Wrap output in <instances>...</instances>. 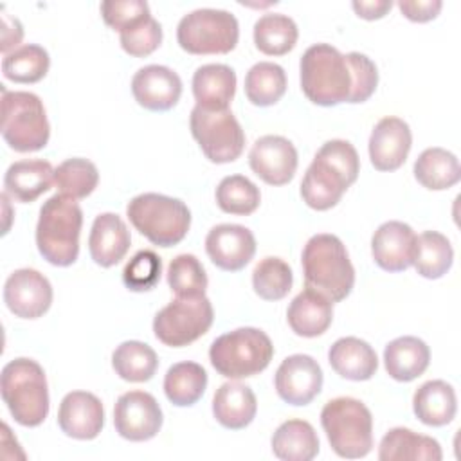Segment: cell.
<instances>
[{"label":"cell","mask_w":461,"mask_h":461,"mask_svg":"<svg viewBox=\"0 0 461 461\" xmlns=\"http://www.w3.org/2000/svg\"><path fill=\"white\" fill-rule=\"evenodd\" d=\"M304 283L331 303L346 299L355 285V268L344 243L335 234L312 236L301 256Z\"/></svg>","instance_id":"obj_1"},{"label":"cell","mask_w":461,"mask_h":461,"mask_svg":"<svg viewBox=\"0 0 461 461\" xmlns=\"http://www.w3.org/2000/svg\"><path fill=\"white\" fill-rule=\"evenodd\" d=\"M301 88L319 106L348 103L353 92V72L348 56L330 43H315L299 63Z\"/></svg>","instance_id":"obj_2"},{"label":"cell","mask_w":461,"mask_h":461,"mask_svg":"<svg viewBox=\"0 0 461 461\" xmlns=\"http://www.w3.org/2000/svg\"><path fill=\"white\" fill-rule=\"evenodd\" d=\"M83 211L65 194L43 202L36 225V247L43 259L56 267H70L79 256Z\"/></svg>","instance_id":"obj_3"},{"label":"cell","mask_w":461,"mask_h":461,"mask_svg":"<svg viewBox=\"0 0 461 461\" xmlns=\"http://www.w3.org/2000/svg\"><path fill=\"white\" fill-rule=\"evenodd\" d=\"M2 400L16 423L38 427L49 414V385L43 367L32 358L7 362L0 376Z\"/></svg>","instance_id":"obj_4"},{"label":"cell","mask_w":461,"mask_h":461,"mask_svg":"<svg viewBox=\"0 0 461 461\" xmlns=\"http://www.w3.org/2000/svg\"><path fill=\"white\" fill-rule=\"evenodd\" d=\"M321 425L333 452L346 459H358L373 448V416L357 398L339 396L321 411Z\"/></svg>","instance_id":"obj_5"},{"label":"cell","mask_w":461,"mask_h":461,"mask_svg":"<svg viewBox=\"0 0 461 461\" xmlns=\"http://www.w3.org/2000/svg\"><path fill=\"white\" fill-rule=\"evenodd\" d=\"M131 225L153 245L173 247L180 243L191 225L189 207L173 196L142 193L126 205Z\"/></svg>","instance_id":"obj_6"},{"label":"cell","mask_w":461,"mask_h":461,"mask_svg":"<svg viewBox=\"0 0 461 461\" xmlns=\"http://www.w3.org/2000/svg\"><path fill=\"white\" fill-rule=\"evenodd\" d=\"M274 346L270 337L258 328H238L220 335L209 348L212 367L225 378H249L270 364Z\"/></svg>","instance_id":"obj_7"},{"label":"cell","mask_w":461,"mask_h":461,"mask_svg":"<svg viewBox=\"0 0 461 461\" xmlns=\"http://www.w3.org/2000/svg\"><path fill=\"white\" fill-rule=\"evenodd\" d=\"M2 137L20 153L47 146L50 126L41 99L32 92L5 90L2 86Z\"/></svg>","instance_id":"obj_8"},{"label":"cell","mask_w":461,"mask_h":461,"mask_svg":"<svg viewBox=\"0 0 461 461\" xmlns=\"http://www.w3.org/2000/svg\"><path fill=\"white\" fill-rule=\"evenodd\" d=\"M238 38V20L225 9H194L176 27V41L189 54H227L234 50Z\"/></svg>","instance_id":"obj_9"},{"label":"cell","mask_w":461,"mask_h":461,"mask_svg":"<svg viewBox=\"0 0 461 461\" xmlns=\"http://www.w3.org/2000/svg\"><path fill=\"white\" fill-rule=\"evenodd\" d=\"M189 126L202 153L211 162H234L243 153L245 131L229 108L207 110L194 104L191 110Z\"/></svg>","instance_id":"obj_10"},{"label":"cell","mask_w":461,"mask_h":461,"mask_svg":"<svg viewBox=\"0 0 461 461\" xmlns=\"http://www.w3.org/2000/svg\"><path fill=\"white\" fill-rule=\"evenodd\" d=\"M214 321L212 304L205 295L175 297L153 319L155 337L171 348H184L205 335Z\"/></svg>","instance_id":"obj_11"},{"label":"cell","mask_w":461,"mask_h":461,"mask_svg":"<svg viewBox=\"0 0 461 461\" xmlns=\"http://www.w3.org/2000/svg\"><path fill=\"white\" fill-rule=\"evenodd\" d=\"M113 425L117 434L128 441H148L162 427V409L153 394L128 391L115 402Z\"/></svg>","instance_id":"obj_12"},{"label":"cell","mask_w":461,"mask_h":461,"mask_svg":"<svg viewBox=\"0 0 461 461\" xmlns=\"http://www.w3.org/2000/svg\"><path fill=\"white\" fill-rule=\"evenodd\" d=\"M322 369L310 355L286 357L274 376L279 398L290 405H308L322 389Z\"/></svg>","instance_id":"obj_13"},{"label":"cell","mask_w":461,"mask_h":461,"mask_svg":"<svg viewBox=\"0 0 461 461\" xmlns=\"http://www.w3.org/2000/svg\"><path fill=\"white\" fill-rule=\"evenodd\" d=\"M4 303L16 317L38 319L52 304V286L38 270L18 268L4 285Z\"/></svg>","instance_id":"obj_14"},{"label":"cell","mask_w":461,"mask_h":461,"mask_svg":"<svg viewBox=\"0 0 461 461\" xmlns=\"http://www.w3.org/2000/svg\"><path fill=\"white\" fill-rule=\"evenodd\" d=\"M205 252L218 268L225 272H238L254 258L256 238L245 225L220 223L207 232Z\"/></svg>","instance_id":"obj_15"},{"label":"cell","mask_w":461,"mask_h":461,"mask_svg":"<svg viewBox=\"0 0 461 461\" xmlns=\"http://www.w3.org/2000/svg\"><path fill=\"white\" fill-rule=\"evenodd\" d=\"M250 169L270 185L288 184L297 169V149L281 135L259 137L249 153Z\"/></svg>","instance_id":"obj_16"},{"label":"cell","mask_w":461,"mask_h":461,"mask_svg":"<svg viewBox=\"0 0 461 461\" xmlns=\"http://www.w3.org/2000/svg\"><path fill=\"white\" fill-rule=\"evenodd\" d=\"M135 101L151 112L171 110L182 95L180 76L164 65H146L131 77Z\"/></svg>","instance_id":"obj_17"},{"label":"cell","mask_w":461,"mask_h":461,"mask_svg":"<svg viewBox=\"0 0 461 461\" xmlns=\"http://www.w3.org/2000/svg\"><path fill=\"white\" fill-rule=\"evenodd\" d=\"M412 146L409 124L400 117L380 119L369 137V158L378 171H394L403 166Z\"/></svg>","instance_id":"obj_18"},{"label":"cell","mask_w":461,"mask_h":461,"mask_svg":"<svg viewBox=\"0 0 461 461\" xmlns=\"http://www.w3.org/2000/svg\"><path fill=\"white\" fill-rule=\"evenodd\" d=\"M58 425L61 432L74 439H94L104 425L101 400L88 391L67 393L59 403Z\"/></svg>","instance_id":"obj_19"},{"label":"cell","mask_w":461,"mask_h":461,"mask_svg":"<svg viewBox=\"0 0 461 461\" xmlns=\"http://www.w3.org/2000/svg\"><path fill=\"white\" fill-rule=\"evenodd\" d=\"M416 234L411 225L391 220L382 223L371 238L375 263L387 272H402L412 265Z\"/></svg>","instance_id":"obj_20"},{"label":"cell","mask_w":461,"mask_h":461,"mask_svg":"<svg viewBox=\"0 0 461 461\" xmlns=\"http://www.w3.org/2000/svg\"><path fill=\"white\" fill-rule=\"evenodd\" d=\"M351 184L353 182L342 171L326 158L315 155L303 176L301 196L308 207L315 211H328L340 202Z\"/></svg>","instance_id":"obj_21"},{"label":"cell","mask_w":461,"mask_h":461,"mask_svg":"<svg viewBox=\"0 0 461 461\" xmlns=\"http://www.w3.org/2000/svg\"><path fill=\"white\" fill-rule=\"evenodd\" d=\"M130 243L131 236L121 216L113 212L95 216L88 236V250L97 265L104 268L117 265L126 256Z\"/></svg>","instance_id":"obj_22"},{"label":"cell","mask_w":461,"mask_h":461,"mask_svg":"<svg viewBox=\"0 0 461 461\" xmlns=\"http://www.w3.org/2000/svg\"><path fill=\"white\" fill-rule=\"evenodd\" d=\"M54 184V167L43 158L13 162L4 175L5 194L16 202L29 203L47 193Z\"/></svg>","instance_id":"obj_23"},{"label":"cell","mask_w":461,"mask_h":461,"mask_svg":"<svg viewBox=\"0 0 461 461\" xmlns=\"http://www.w3.org/2000/svg\"><path fill=\"white\" fill-rule=\"evenodd\" d=\"M286 319L295 335L308 339L319 337L333 321V303L321 292L306 286L292 299Z\"/></svg>","instance_id":"obj_24"},{"label":"cell","mask_w":461,"mask_h":461,"mask_svg":"<svg viewBox=\"0 0 461 461\" xmlns=\"http://www.w3.org/2000/svg\"><path fill=\"white\" fill-rule=\"evenodd\" d=\"M328 362L337 375L346 380H369L378 369L375 349L358 337H342L328 351Z\"/></svg>","instance_id":"obj_25"},{"label":"cell","mask_w":461,"mask_h":461,"mask_svg":"<svg viewBox=\"0 0 461 461\" xmlns=\"http://www.w3.org/2000/svg\"><path fill=\"white\" fill-rule=\"evenodd\" d=\"M236 94V72L223 63H207L193 74L196 104L207 110H227Z\"/></svg>","instance_id":"obj_26"},{"label":"cell","mask_w":461,"mask_h":461,"mask_svg":"<svg viewBox=\"0 0 461 461\" xmlns=\"http://www.w3.org/2000/svg\"><path fill=\"white\" fill-rule=\"evenodd\" d=\"M258 411L254 391L241 382L221 384L212 398V414L225 429L240 430L252 423Z\"/></svg>","instance_id":"obj_27"},{"label":"cell","mask_w":461,"mask_h":461,"mask_svg":"<svg viewBox=\"0 0 461 461\" xmlns=\"http://www.w3.org/2000/svg\"><path fill=\"white\" fill-rule=\"evenodd\" d=\"M378 457L382 461H439L443 452L434 438L394 427L382 438Z\"/></svg>","instance_id":"obj_28"},{"label":"cell","mask_w":461,"mask_h":461,"mask_svg":"<svg viewBox=\"0 0 461 461\" xmlns=\"http://www.w3.org/2000/svg\"><path fill=\"white\" fill-rule=\"evenodd\" d=\"M430 362L429 346L412 335L391 340L384 349L385 371L398 382H411L425 373Z\"/></svg>","instance_id":"obj_29"},{"label":"cell","mask_w":461,"mask_h":461,"mask_svg":"<svg viewBox=\"0 0 461 461\" xmlns=\"http://www.w3.org/2000/svg\"><path fill=\"white\" fill-rule=\"evenodd\" d=\"M412 409L421 423L429 427H443L456 416V391L445 380H429L416 389Z\"/></svg>","instance_id":"obj_30"},{"label":"cell","mask_w":461,"mask_h":461,"mask_svg":"<svg viewBox=\"0 0 461 461\" xmlns=\"http://www.w3.org/2000/svg\"><path fill=\"white\" fill-rule=\"evenodd\" d=\"M272 452L283 461H310L319 454V438L304 420L283 421L272 434Z\"/></svg>","instance_id":"obj_31"},{"label":"cell","mask_w":461,"mask_h":461,"mask_svg":"<svg viewBox=\"0 0 461 461\" xmlns=\"http://www.w3.org/2000/svg\"><path fill=\"white\" fill-rule=\"evenodd\" d=\"M414 176L423 187L430 191L448 189L461 178L459 160L448 149L427 148L414 162Z\"/></svg>","instance_id":"obj_32"},{"label":"cell","mask_w":461,"mask_h":461,"mask_svg":"<svg viewBox=\"0 0 461 461\" xmlns=\"http://www.w3.org/2000/svg\"><path fill=\"white\" fill-rule=\"evenodd\" d=\"M207 373L196 362L173 364L164 376L166 398L176 407L194 405L205 393Z\"/></svg>","instance_id":"obj_33"},{"label":"cell","mask_w":461,"mask_h":461,"mask_svg":"<svg viewBox=\"0 0 461 461\" xmlns=\"http://www.w3.org/2000/svg\"><path fill=\"white\" fill-rule=\"evenodd\" d=\"M454 261V249L448 238L438 230H425L416 236L412 265L427 279L443 277Z\"/></svg>","instance_id":"obj_34"},{"label":"cell","mask_w":461,"mask_h":461,"mask_svg":"<svg viewBox=\"0 0 461 461\" xmlns=\"http://www.w3.org/2000/svg\"><path fill=\"white\" fill-rule=\"evenodd\" d=\"M297 25L283 13H267L254 23V43L267 56H283L297 43Z\"/></svg>","instance_id":"obj_35"},{"label":"cell","mask_w":461,"mask_h":461,"mask_svg":"<svg viewBox=\"0 0 461 461\" xmlns=\"http://www.w3.org/2000/svg\"><path fill=\"white\" fill-rule=\"evenodd\" d=\"M113 371L126 382H148L157 367L158 358L151 346L140 340H126L112 353Z\"/></svg>","instance_id":"obj_36"},{"label":"cell","mask_w":461,"mask_h":461,"mask_svg":"<svg viewBox=\"0 0 461 461\" xmlns=\"http://www.w3.org/2000/svg\"><path fill=\"white\" fill-rule=\"evenodd\" d=\"M49 52L36 43H25L16 47L2 59V74L14 83H38L49 72Z\"/></svg>","instance_id":"obj_37"},{"label":"cell","mask_w":461,"mask_h":461,"mask_svg":"<svg viewBox=\"0 0 461 461\" xmlns=\"http://www.w3.org/2000/svg\"><path fill=\"white\" fill-rule=\"evenodd\" d=\"M286 92L285 68L272 61H259L245 76L247 99L256 106L276 104Z\"/></svg>","instance_id":"obj_38"},{"label":"cell","mask_w":461,"mask_h":461,"mask_svg":"<svg viewBox=\"0 0 461 461\" xmlns=\"http://www.w3.org/2000/svg\"><path fill=\"white\" fill-rule=\"evenodd\" d=\"M99 182V171L88 158L74 157L67 158L54 169V185L59 194L70 196L74 200L86 198L94 193Z\"/></svg>","instance_id":"obj_39"},{"label":"cell","mask_w":461,"mask_h":461,"mask_svg":"<svg viewBox=\"0 0 461 461\" xmlns=\"http://www.w3.org/2000/svg\"><path fill=\"white\" fill-rule=\"evenodd\" d=\"M259 187L243 175H229L221 178L216 187V203L229 214H252L259 207Z\"/></svg>","instance_id":"obj_40"},{"label":"cell","mask_w":461,"mask_h":461,"mask_svg":"<svg viewBox=\"0 0 461 461\" xmlns=\"http://www.w3.org/2000/svg\"><path fill=\"white\" fill-rule=\"evenodd\" d=\"M294 285L290 265L276 256L263 258L252 270L254 292L265 301L283 299Z\"/></svg>","instance_id":"obj_41"},{"label":"cell","mask_w":461,"mask_h":461,"mask_svg":"<svg viewBox=\"0 0 461 461\" xmlns=\"http://www.w3.org/2000/svg\"><path fill=\"white\" fill-rule=\"evenodd\" d=\"M167 285L176 297L205 295L207 274L193 254H178L167 267Z\"/></svg>","instance_id":"obj_42"},{"label":"cell","mask_w":461,"mask_h":461,"mask_svg":"<svg viewBox=\"0 0 461 461\" xmlns=\"http://www.w3.org/2000/svg\"><path fill=\"white\" fill-rule=\"evenodd\" d=\"M162 274V259L157 252L144 249L139 250L122 270V283L131 292L151 290Z\"/></svg>","instance_id":"obj_43"},{"label":"cell","mask_w":461,"mask_h":461,"mask_svg":"<svg viewBox=\"0 0 461 461\" xmlns=\"http://www.w3.org/2000/svg\"><path fill=\"white\" fill-rule=\"evenodd\" d=\"M121 47L124 52L135 58H144L158 49L162 41V27L160 23L149 14L139 23L124 29L119 32Z\"/></svg>","instance_id":"obj_44"},{"label":"cell","mask_w":461,"mask_h":461,"mask_svg":"<svg viewBox=\"0 0 461 461\" xmlns=\"http://www.w3.org/2000/svg\"><path fill=\"white\" fill-rule=\"evenodd\" d=\"M101 14L106 25L115 31H124L146 16H149V5L144 0H104L101 2Z\"/></svg>","instance_id":"obj_45"},{"label":"cell","mask_w":461,"mask_h":461,"mask_svg":"<svg viewBox=\"0 0 461 461\" xmlns=\"http://www.w3.org/2000/svg\"><path fill=\"white\" fill-rule=\"evenodd\" d=\"M348 61L353 72V92L348 103H364L367 101L378 85V70L371 58L360 52H348Z\"/></svg>","instance_id":"obj_46"},{"label":"cell","mask_w":461,"mask_h":461,"mask_svg":"<svg viewBox=\"0 0 461 461\" xmlns=\"http://www.w3.org/2000/svg\"><path fill=\"white\" fill-rule=\"evenodd\" d=\"M315 155L326 158L339 171H342L351 182L357 180L358 171H360V158L351 142L342 140V139L328 140L319 148V151Z\"/></svg>","instance_id":"obj_47"},{"label":"cell","mask_w":461,"mask_h":461,"mask_svg":"<svg viewBox=\"0 0 461 461\" xmlns=\"http://www.w3.org/2000/svg\"><path fill=\"white\" fill-rule=\"evenodd\" d=\"M400 11L412 22H429L436 18L443 7L441 0H400Z\"/></svg>","instance_id":"obj_48"},{"label":"cell","mask_w":461,"mask_h":461,"mask_svg":"<svg viewBox=\"0 0 461 461\" xmlns=\"http://www.w3.org/2000/svg\"><path fill=\"white\" fill-rule=\"evenodd\" d=\"M22 38H23V27H22L20 20L9 16L2 9V52H4V56L9 54L11 49L22 41Z\"/></svg>","instance_id":"obj_49"},{"label":"cell","mask_w":461,"mask_h":461,"mask_svg":"<svg viewBox=\"0 0 461 461\" xmlns=\"http://www.w3.org/2000/svg\"><path fill=\"white\" fill-rule=\"evenodd\" d=\"M353 9L355 13L360 16V18H366V20H376V18H382L387 11H391L393 7V2L391 0H371V2H364V0H355L353 4Z\"/></svg>","instance_id":"obj_50"}]
</instances>
